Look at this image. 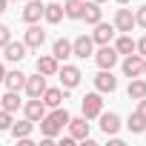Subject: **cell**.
I'll return each mask as SVG.
<instances>
[{"label":"cell","instance_id":"cell-1","mask_svg":"<svg viewBox=\"0 0 146 146\" xmlns=\"http://www.w3.org/2000/svg\"><path fill=\"white\" fill-rule=\"evenodd\" d=\"M69 117H72V115H69L63 106H54L52 112L43 115V120H40V135H43V137H57V135H63Z\"/></svg>","mask_w":146,"mask_h":146},{"label":"cell","instance_id":"cell-2","mask_svg":"<svg viewBox=\"0 0 146 146\" xmlns=\"http://www.w3.org/2000/svg\"><path fill=\"white\" fill-rule=\"evenodd\" d=\"M80 112H83V117L86 120H98V115L103 112V98H100V92L95 89V92H89L83 100H80Z\"/></svg>","mask_w":146,"mask_h":146},{"label":"cell","instance_id":"cell-3","mask_svg":"<svg viewBox=\"0 0 146 146\" xmlns=\"http://www.w3.org/2000/svg\"><path fill=\"white\" fill-rule=\"evenodd\" d=\"M57 78H60V86H63V89H75V86H80V80H83L80 69L72 66V63H63V66L57 69Z\"/></svg>","mask_w":146,"mask_h":146},{"label":"cell","instance_id":"cell-4","mask_svg":"<svg viewBox=\"0 0 146 146\" xmlns=\"http://www.w3.org/2000/svg\"><path fill=\"white\" fill-rule=\"evenodd\" d=\"M92 54H95V40H92V35H80V37L72 40V57L86 60V57H92Z\"/></svg>","mask_w":146,"mask_h":146},{"label":"cell","instance_id":"cell-5","mask_svg":"<svg viewBox=\"0 0 146 146\" xmlns=\"http://www.w3.org/2000/svg\"><path fill=\"white\" fill-rule=\"evenodd\" d=\"M143 63H146V57H140L137 52L123 54V75L126 78H143Z\"/></svg>","mask_w":146,"mask_h":146},{"label":"cell","instance_id":"cell-6","mask_svg":"<svg viewBox=\"0 0 146 146\" xmlns=\"http://www.w3.org/2000/svg\"><path fill=\"white\" fill-rule=\"evenodd\" d=\"M92 57H95V63H98L100 69H115V63H117V57H120V54L115 52V46H112V43H106V46H100Z\"/></svg>","mask_w":146,"mask_h":146},{"label":"cell","instance_id":"cell-7","mask_svg":"<svg viewBox=\"0 0 146 146\" xmlns=\"http://www.w3.org/2000/svg\"><path fill=\"white\" fill-rule=\"evenodd\" d=\"M46 112H49V109H46V103H43V98H29V100L23 103V115H26V117H29L32 123H40Z\"/></svg>","mask_w":146,"mask_h":146},{"label":"cell","instance_id":"cell-8","mask_svg":"<svg viewBox=\"0 0 146 146\" xmlns=\"http://www.w3.org/2000/svg\"><path fill=\"white\" fill-rule=\"evenodd\" d=\"M98 120H100V132H103L106 137L117 135V132H120V126H123L117 112H100V115H98Z\"/></svg>","mask_w":146,"mask_h":146},{"label":"cell","instance_id":"cell-9","mask_svg":"<svg viewBox=\"0 0 146 146\" xmlns=\"http://www.w3.org/2000/svg\"><path fill=\"white\" fill-rule=\"evenodd\" d=\"M112 26H115V32H120V35H129V32L135 29V15H132V9H117V12H115V20H112Z\"/></svg>","mask_w":146,"mask_h":146},{"label":"cell","instance_id":"cell-10","mask_svg":"<svg viewBox=\"0 0 146 146\" xmlns=\"http://www.w3.org/2000/svg\"><path fill=\"white\" fill-rule=\"evenodd\" d=\"M95 89H98L100 95H106V92H115V89H117V78L112 75V69H100L98 75H95Z\"/></svg>","mask_w":146,"mask_h":146},{"label":"cell","instance_id":"cell-11","mask_svg":"<svg viewBox=\"0 0 146 146\" xmlns=\"http://www.w3.org/2000/svg\"><path fill=\"white\" fill-rule=\"evenodd\" d=\"M26 52H29V46H26L23 40H9V43L3 46V57H6L9 63H20V60L26 57Z\"/></svg>","mask_w":146,"mask_h":146},{"label":"cell","instance_id":"cell-12","mask_svg":"<svg viewBox=\"0 0 146 146\" xmlns=\"http://www.w3.org/2000/svg\"><path fill=\"white\" fill-rule=\"evenodd\" d=\"M66 129H69V135L75 137V140H86L89 137V120L80 115V117H69V123H66Z\"/></svg>","mask_w":146,"mask_h":146},{"label":"cell","instance_id":"cell-13","mask_svg":"<svg viewBox=\"0 0 146 146\" xmlns=\"http://www.w3.org/2000/svg\"><path fill=\"white\" fill-rule=\"evenodd\" d=\"M26 95L29 98H40L43 92H46V75H40V72H37V75H26Z\"/></svg>","mask_w":146,"mask_h":146},{"label":"cell","instance_id":"cell-14","mask_svg":"<svg viewBox=\"0 0 146 146\" xmlns=\"http://www.w3.org/2000/svg\"><path fill=\"white\" fill-rule=\"evenodd\" d=\"M92 40L98 43V46H106V43H112L115 40V26L112 23H95V32H92Z\"/></svg>","mask_w":146,"mask_h":146},{"label":"cell","instance_id":"cell-15","mask_svg":"<svg viewBox=\"0 0 146 146\" xmlns=\"http://www.w3.org/2000/svg\"><path fill=\"white\" fill-rule=\"evenodd\" d=\"M23 43H26L29 49H40V46L46 43V32H43L37 23H29V29H26V35H23Z\"/></svg>","mask_w":146,"mask_h":146},{"label":"cell","instance_id":"cell-16","mask_svg":"<svg viewBox=\"0 0 146 146\" xmlns=\"http://www.w3.org/2000/svg\"><path fill=\"white\" fill-rule=\"evenodd\" d=\"M69 92H72V89H63V86H60V89H49V86H46V92H43L40 98H43L46 109H54V106H63V100L69 98Z\"/></svg>","mask_w":146,"mask_h":146},{"label":"cell","instance_id":"cell-17","mask_svg":"<svg viewBox=\"0 0 146 146\" xmlns=\"http://www.w3.org/2000/svg\"><path fill=\"white\" fill-rule=\"evenodd\" d=\"M35 66H37V72H40V75H46V78H54V75H57V69H60V60H57L54 54H40Z\"/></svg>","mask_w":146,"mask_h":146},{"label":"cell","instance_id":"cell-18","mask_svg":"<svg viewBox=\"0 0 146 146\" xmlns=\"http://www.w3.org/2000/svg\"><path fill=\"white\" fill-rule=\"evenodd\" d=\"M23 23H40V17H43V3L40 0H29V3L23 6Z\"/></svg>","mask_w":146,"mask_h":146},{"label":"cell","instance_id":"cell-19","mask_svg":"<svg viewBox=\"0 0 146 146\" xmlns=\"http://www.w3.org/2000/svg\"><path fill=\"white\" fill-rule=\"evenodd\" d=\"M80 20H86V26L100 23V20H103V9H100V3H95V0H86V9H83V17H80Z\"/></svg>","mask_w":146,"mask_h":146},{"label":"cell","instance_id":"cell-20","mask_svg":"<svg viewBox=\"0 0 146 146\" xmlns=\"http://www.w3.org/2000/svg\"><path fill=\"white\" fill-rule=\"evenodd\" d=\"M23 106V100H20V92H12V89H6V95H0V109H6V112H17Z\"/></svg>","mask_w":146,"mask_h":146},{"label":"cell","instance_id":"cell-21","mask_svg":"<svg viewBox=\"0 0 146 146\" xmlns=\"http://www.w3.org/2000/svg\"><path fill=\"white\" fill-rule=\"evenodd\" d=\"M12 137L15 140H23V137H32V132H35V123L29 120V117H23V120H17V123H12Z\"/></svg>","mask_w":146,"mask_h":146},{"label":"cell","instance_id":"cell-22","mask_svg":"<svg viewBox=\"0 0 146 146\" xmlns=\"http://www.w3.org/2000/svg\"><path fill=\"white\" fill-rule=\"evenodd\" d=\"M3 83H6V89H12V92H20V89L26 86V75H23L20 69H12V72H6Z\"/></svg>","mask_w":146,"mask_h":146},{"label":"cell","instance_id":"cell-23","mask_svg":"<svg viewBox=\"0 0 146 146\" xmlns=\"http://www.w3.org/2000/svg\"><path fill=\"white\" fill-rule=\"evenodd\" d=\"M83 9H86V0H66V3H63V15L69 20H80Z\"/></svg>","mask_w":146,"mask_h":146},{"label":"cell","instance_id":"cell-24","mask_svg":"<svg viewBox=\"0 0 146 146\" xmlns=\"http://www.w3.org/2000/svg\"><path fill=\"white\" fill-rule=\"evenodd\" d=\"M63 17H66V15H63V3H46V6H43V20H46V23L54 26V23H60Z\"/></svg>","mask_w":146,"mask_h":146},{"label":"cell","instance_id":"cell-25","mask_svg":"<svg viewBox=\"0 0 146 146\" xmlns=\"http://www.w3.org/2000/svg\"><path fill=\"white\" fill-rule=\"evenodd\" d=\"M52 54H54L57 60H69V57H72V40L57 37V40L52 43Z\"/></svg>","mask_w":146,"mask_h":146},{"label":"cell","instance_id":"cell-26","mask_svg":"<svg viewBox=\"0 0 146 146\" xmlns=\"http://www.w3.org/2000/svg\"><path fill=\"white\" fill-rule=\"evenodd\" d=\"M126 95H129V100H140V98H146V80H143V78H129V89H126Z\"/></svg>","mask_w":146,"mask_h":146},{"label":"cell","instance_id":"cell-27","mask_svg":"<svg viewBox=\"0 0 146 146\" xmlns=\"http://www.w3.org/2000/svg\"><path fill=\"white\" fill-rule=\"evenodd\" d=\"M112 46H115L117 54H132V52H135V40H132V35H120Z\"/></svg>","mask_w":146,"mask_h":146},{"label":"cell","instance_id":"cell-28","mask_svg":"<svg viewBox=\"0 0 146 146\" xmlns=\"http://www.w3.org/2000/svg\"><path fill=\"white\" fill-rule=\"evenodd\" d=\"M126 129H129L132 135H143V132H146V117H140L137 112H132L129 120H126Z\"/></svg>","mask_w":146,"mask_h":146},{"label":"cell","instance_id":"cell-29","mask_svg":"<svg viewBox=\"0 0 146 146\" xmlns=\"http://www.w3.org/2000/svg\"><path fill=\"white\" fill-rule=\"evenodd\" d=\"M12 123H15L12 112H6V109H0V132H9V129H12Z\"/></svg>","mask_w":146,"mask_h":146},{"label":"cell","instance_id":"cell-30","mask_svg":"<svg viewBox=\"0 0 146 146\" xmlns=\"http://www.w3.org/2000/svg\"><path fill=\"white\" fill-rule=\"evenodd\" d=\"M135 26H140V29H146V6H140V9L135 12Z\"/></svg>","mask_w":146,"mask_h":146},{"label":"cell","instance_id":"cell-31","mask_svg":"<svg viewBox=\"0 0 146 146\" xmlns=\"http://www.w3.org/2000/svg\"><path fill=\"white\" fill-rule=\"evenodd\" d=\"M9 40H12V29H9V26H3V23H0V49H3V46H6Z\"/></svg>","mask_w":146,"mask_h":146},{"label":"cell","instance_id":"cell-32","mask_svg":"<svg viewBox=\"0 0 146 146\" xmlns=\"http://www.w3.org/2000/svg\"><path fill=\"white\" fill-rule=\"evenodd\" d=\"M135 52H137L140 57H146V35H143L140 40H135Z\"/></svg>","mask_w":146,"mask_h":146},{"label":"cell","instance_id":"cell-33","mask_svg":"<svg viewBox=\"0 0 146 146\" xmlns=\"http://www.w3.org/2000/svg\"><path fill=\"white\" fill-rule=\"evenodd\" d=\"M135 112H137L140 117H146V98H140V100H137V109H135Z\"/></svg>","mask_w":146,"mask_h":146},{"label":"cell","instance_id":"cell-34","mask_svg":"<svg viewBox=\"0 0 146 146\" xmlns=\"http://www.w3.org/2000/svg\"><path fill=\"white\" fill-rule=\"evenodd\" d=\"M72 143H75V137H72V135H66V137H60V146H72Z\"/></svg>","mask_w":146,"mask_h":146},{"label":"cell","instance_id":"cell-35","mask_svg":"<svg viewBox=\"0 0 146 146\" xmlns=\"http://www.w3.org/2000/svg\"><path fill=\"white\" fill-rule=\"evenodd\" d=\"M3 78H6V66L0 63V83H3Z\"/></svg>","mask_w":146,"mask_h":146},{"label":"cell","instance_id":"cell-36","mask_svg":"<svg viewBox=\"0 0 146 146\" xmlns=\"http://www.w3.org/2000/svg\"><path fill=\"white\" fill-rule=\"evenodd\" d=\"M6 6H9V0H0V15L6 12Z\"/></svg>","mask_w":146,"mask_h":146},{"label":"cell","instance_id":"cell-37","mask_svg":"<svg viewBox=\"0 0 146 146\" xmlns=\"http://www.w3.org/2000/svg\"><path fill=\"white\" fill-rule=\"evenodd\" d=\"M117 3H120V6H126V3H129V0H117Z\"/></svg>","mask_w":146,"mask_h":146},{"label":"cell","instance_id":"cell-38","mask_svg":"<svg viewBox=\"0 0 146 146\" xmlns=\"http://www.w3.org/2000/svg\"><path fill=\"white\" fill-rule=\"evenodd\" d=\"M143 78H146V63H143Z\"/></svg>","mask_w":146,"mask_h":146},{"label":"cell","instance_id":"cell-39","mask_svg":"<svg viewBox=\"0 0 146 146\" xmlns=\"http://www.w3.org/2000/svg\"><path fill=\"white\" fill-rule=\"evenodd\" d=\"M95 3H106V0H95Z\"/></svg>","mask_w":146,"mask_h":146}]
</instances>
